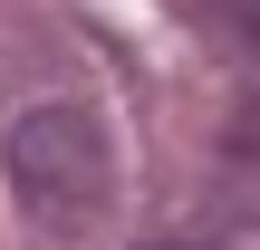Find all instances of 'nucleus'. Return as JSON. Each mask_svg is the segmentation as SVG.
<instances>
[{
  "mask_svg": "<svg viewBox=\"0 0 260 250\" xmlns=\"http://www.w3.org/2000/svg\"><path fill=\"white\" fill-rule=\"evenodd\" d=\"M0 164H10L19 202H29L48 231H77V222L106 212V193H116V135H106V116L77 106V96L19 106L10 135H0Z\"/></svg>",
  "mask_w": 260,
  "mask_h": 250,
  "instance_id": "nucleus-1",
  "label": "nucleus"
},
{
  "mask_svg": "<svg viewBox=\"0 0 260 250\" xmlns=\"http://www.w3.org/2000/svg\"><path fill=\"white\" fill-rule=\"evenodd\" d=\"M145 250H212V241H145Z\"/></svg>",
  "mask_w": 260,
  "mask_h": 250,
  "instance_id": "nucleus-2",
  "label": "nucleus"
}]
</instances>
